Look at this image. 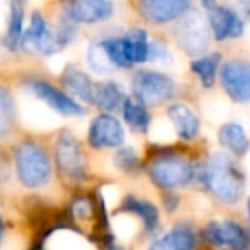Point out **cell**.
Returning a JSON list of instances; mask_svg holds the SVG:
<instances>
[{
  "label": "cell",
  "mask_w": 250,
  "mask_h": 250,
  "mask_svg": "<svg viewBox=\"0 0 250 250\" xmlns=\"http://www.w3.org/2000/svg\"><path fill=\"white\" fill-rule=\"evenodd\" d=\"M31 250H36V249H31Z\"/></svg>",
  "instance_id": "35"
},
{
  "label": "cell",
  "mask_w": 250,
  "mask_h": 250,
  "mask_svg": "<svg viewBox=\"0 0 250 250\" xmlns=\"http://www.w3.org/2000/svg\"><path fill=\"white\" fill-rule=\"evenodd\" d=\"M199 174L201 182L213 198L223 204L238 203L244 194L245 179L237 162L227 153H213L204 165L196 167V175Z\"/></svg>",
  "instance_id": "1"
},
{
  "label": "cell",
  "mask_w": 250,
  "mask_h": 250,
  "mask_svg": "<svg viewBox=\"0 0 250 250\" xmlns=\"http://www.w3.org/2000/svg\"><path fill=\"white\" fill-rule=\"evenodd\" d=\"M150 181L164 191L189 186L196 179V165L172 150H160L146 165Z\"/></svg>",
  "instance_id": "3"
},
{
  "label": "cell",
  "mask_w": 250,
  "mask_h": 250,
  "mask_svg": "<svg viewBox=\"0 0 250 250\" xmlns=\"http://www.w3.org/2000/svg\"><path fill=\"white\" fill-rule=\"evenodd\" d=\"M87 62H89L90 68L96 73H101V75H107V73L114 72V66L111 65L107 55H105L104 48H102L101 41H94L89 46V53H87Z\"/></svg>",
  "instance_id": "27"
},
{
  "label": "cell",
  "mask_w": 250,
  "mask_h": 250,
  "mask_svg": "<svg viewBox=\"0 0 250 250\" xmlns=\"http://www.w3.org/2000/svg\"><path fill=\"white\" fill-rule=\"evenodd\" d=\"M24 9H26V0H10L9 26H7L5 38H3V46H5L10 53L17 51L19 43H21V38H22Z\"/></svg>",
  "instance_id": "24"
},
{
  "label": "cell",
  "mask_w": 250,
  "mask_h": 250,
  "mask_svg": "<svg viewBox=\"0 0 250 250\" xmlns=\"http://www.w3.org/2000/svg\"><path fill=\"white\" fill-rule=\"evenodd\" d=\"M198 247V233L191 223H179L151 242L148 250H196Z\"/></svg>",
  "instance_id": "18"
},
{
  "label": "cell",
  "mask_w": 250,
  "mask_h": 250,
  "mask_svg": "<svg viewBox=\"0 0 250 250\" xmlns=\"http://www.w3.org/2000/svg\"><path fill=\"white\" fill-rule=\"evenodd\" d=\"M99 41L114 70H129L148 63L150 38L143 27H133L123 36H107Z\"/></svg>",
  "instance_id": "4"
},
{
  "label": "cell",
  "mask_w": 250,
  "mask_h": 250,
  "mask_svg": "<svg viewBox=\"0 0 250 250\" xmlns=\"http://www.w3.org/2000/svg\"><path fill=\"white\" fill-rule=\"evenodd\" d=\"M192 10V0H138V14L151 26L177 22Z\"/></svg>",
  "instance_id": "12"
},
{
  "label": "cell",
  "mask_w": 250,
  "mask_h": 250,
  "mask_svg": "<svg viewBox=\"0 0 250 250\" xmlns=\"http://www.w3.org/2000/svg\"><path fill=\"white\" fill-rule=\"evenodd\" d=\"M114 165L119 170L126 172V174H135L142 168V160H140L138 153L129 146H121L114 153Z\"/></svg>",
  "instance_id": "28"
},
{
  "label": "cell",
  "mask_w": 250,
  "mask_h": 250,
  "mask_svg": "<svg viewBox=\"0 0 250 250\" xmlns=\"http://www.w3.org/2000/svg\"><path fill=\"white\" fill-rule=\"evenodd\" d=\"M62 12L77 24H97L111 19L114 3L111 0H65Z\"/></svg>",
  "instance_id": "15"
},
{
  "label": "cell",
  "mask_w": 250,
  "mask_h": 250,
  "mask_svg": "<svg viewBox=\"0 0 250 250\" xmlns=\"http://www.w3.org/2000/svg\"><path fill=\"white\" fill-rule=\"evenodd\" d=\"M121 114L133 133H138V135L148 133L151 125V114L148 107H145L138 99H135L133 96H126L121 105Z\"/></svg>",
  "instance_id": "23"
},
{
  "label": "cell",
  "mask_w": 250,
  "mask_h": 250,
  "mask_svg": "<svg viewBox=\"0 0 250 250\" xmlns=\"http://www.w3.org/2000/svg\"><path fill=\"white\" fill-rule=\"evenodd\" d=\"M119 211L123 213L135 214L136 218L142 220V225L148 233H153L155 228L158 227V220H160V213H158V208L153 203L146 199H140L133 194L125 196L121 201V208Z\"/></svg>",
  "instance_id": "21"
},
{
  "label": "cell",
  "mask_w": 250,
  "mask_h": 250,
  "mask_svg": "<svg viewBox=\"0 0 250 250\" xmlns=\"http://www.w3.org/2000/svg\"><path fill=\"white\" fill-rule=\"evenodd\" d=\"M26 87L33 96H36L40 101H43L48 107H51L55 112L66 118H73V116H83L87 109L83 107L80 102L65 94L63 90L56 89L50 82L43 79H27Z\"/></svg>",
  "instance_id": "10"
},
{
  "label": "cell",
  "mask_w": 250,
  "mask_h": 250,
  "mask_svg": "<svg viewBox=\"0 0 250 250\" xmlns=\"http://www.w3.org/2000/svg\"><path fill=\"white\" fill-rule=\"evenodd\" d=\"M201 237L209 245L230 250H247L250 245L249 231L233 220L209 221L201 231Z\"/></svg>",
  "instance_id": "13"
},
{
  "label": "cell",
  "mask_w": 250,
  "mask_h": 250,
  "mask_svg": "<svg viewBox=\"0 0 250 250\" xmlns=\"http://www.w3.org/2000/svg\"><path fill=\"white\" fill-rule=\"evenodd\" d=\"M206 22L211 31V40L218 43L240 40L245 33V21L240 17L238 10L227 5H214L206 10Z\"/></svg>",
  "instance_id": "11"
},
{
  "label": "cell",
  "mask_w": 250,
  "mask_h": 250,
  "mask_svg": "<svg viewBox=\"0 0 250 250\" xmlns=\"http://www.w3.org/2000/svg\"><path fill=\"white\" fill-rule=\"evenodd\" d=\"M218 80L225 94L237 104L250 102V62L244 58H230L221 63Z\"/></svg>",
  "instance_id": "8"
},
{
  "label": "cell",
  "mask_w": 250,
  "mask_h": 250,
  "mask_svg": "<svg viewBox=\"0 0 250 250\" xmlns=\"http://www.w3.org/2000/svg\"><path fill=\"white\" fill-rule=\"evenodd\" d=\"M77 31H79V24L73 22V21L70 19L68 16H65L63 12L60 14L58 24H56L55 31H53V33H55V40H56V43H58L60 50L70 46V44L75 41Z\"/></svg>",
  "instance_id": "26"
},
{
  "label": "cell",
  "mask_w": 250,
  "mask_h": 250,
  "mask_svg": "<svg viewBox=\"0 0 250 250\" xmlns=\"http://www.w3.org/2000/svg\"><path fill=\"white\" fill-rule=\"evenodd\" d=\"M240 17L245 21V22H250V0H242L240 5Z\"/></svg>",
  "instance_id": "31"
},
{
  "label": "cell",
  "mask_w": 250,
  "mask_h": 250,
  "mask_svg": "<svg viewBox=\"0 0 250 250\" xmlns=\"http://www.w3.org/2000/svg\"><path fill=\"white\" fill-rule=\"evenodd\" d=\"M221 63H223V55L220 51H208L198 58H192L191 72L198 77L203 89H213L214 87Z\"/></svg>",
  "instance_id": "22"
},
{
  "label": "cell",
  "mask_w": 250,
  "mask_h": 250,
  "mask_svg": "<svg viewBox=\"0 0 250 250\" xmlns=\"http://www.w3.org/2000/svg\"><path fill=\"white\" fill-rule=\"evenodd\" d=\"M177 92V83L170 75L158 70H136L131 79V96L145 107H158L170 102Z\"/></svg>",
  "instance_id": "5"
},
{
  "label": "cell",
  "mask_w": 250,
  "mask_h": 250,
  "mask_svg": "<svg viewBox=\"0 0 250 250\" xmlns=\"http://www.w3.org/2000/svg\"><path fill=\"white\" fill-rule=\"evenodd\" d=\"M199 3L203 5V9H204V10H209L211 7L216 5V0H199Z\"/></svg>",
  "instance_id": "32"
},
{
  "label": "cell",
  "mask_w": 250,
  "mask_h": 250,
  "mask_svg": "<svg viewBox=\"0 0 250 250\" xmlns=\"http://www.w3.org/2000/svg\"><path fill=\"white\" fill-rule=\"evenodd\" d=\"M12 157L17 181L26 189H41L51 181V157L41 143L22 140L14 146Z\"/></svg>",
  "instance_id": "2"
},
{
  "label": "cell",
  "mask_w": 250,
  "mask_h": 250,
  "mask_svg": "<svg viewBox=\"0 0 250 250\" xmlns=\"http://www.w3.org/2000/svg\"><path fill=\"white\" fill-rule=\"evenodd\" d=\"M16 123V104L9 89L0 83V142L10 135Z\"/></svg>",
  "instance_id": "25"
},
{
  "label": "cell",
  "mask_w": 250,
  "mask_h": 250,
  "mask_svg": "<svg viewBox=\"0 0 250 250\" xmlns=\"http://www.w3.org/2000/svg\"><path fill=\"white\" fill-rule=\"evenodd\" d=\"M162 203H164V208L167 209V213H175L181 204V196L175 194L174 191H165L164 196H162Z\"/></svg>",
  "instance_id": "30"
},
{
  "label": "cell",
  "mask_w": 250,
  "mask_h": 250,
  "mask_svg": "<svg viewBox=\"0 0 250 250\" xmlns=\"http://www.w3.org/2000/svg\"><path fill=\"white\" fill-rule=\"evenodd\" d=\"M177 22L179 24L174 29V38L177 46L186 55L198 58L209 51L211 33L206 22V16H201L198 10L192 9Z\"/></svg>",
  "instance_id": "7"
},
{
  "label": "cell",
  "mask_w": 250,
  "mask_h": 250,
  "mask_svg": "<svg viewBox=\"0 0 250 250\" xmlns=\"http://www.w3.org/2000/svg\"><path fill=\"white\" fill-rule=\"evenodd\" d=\"M19 46L26 53H40L43 56H51L60 51L55 33L40 12H33L29 29L22 33Z\"/></svg>",
  "instance_id": "14"
},
{
  "label": "cell",
  "mask_w": 250,
  "mask_h": 250,
  "mask_svg": "<svg viewBox=\"0 0 250 250\" xmlns=\"http://www.w3.org/2000/svg\"><path fill=\"white\" fill-rule=\"evenodd\" d=\"M62 85L65 94H68L77 102L94 104V82L83 70L77 68L75 65H66L62 73Z\"/></svg>",
  "instance_id": "17"
},
{
  "label": "cell",
  "mask_w": 250,
  "mask_h": 250,
  "mask_svg": "<svg viewBox=\"0 0 250 250\" xmlns=\"http://www.w3.org/2000/svg\"><path fill=\"white\" fill-rule=\"evenodd\" d=\"M247 216H249V221H250V196L247 199Z\"/></svg>",
  "instance_id": "34"
},
{
  "label": "cell",
  "mask_w": 250,
  "mask_h": 250,
  "mask_svg": "<svg viewBox=\"0 0 250 250\" xmlns=\"http://www.w3.org/2000/svg\"><path fill=\"white\" fill-rule=\"evenodd\" d=\"M174 62L170 50L162 41H150V53H148V63H160V65H170Z\"/></svg>",
  "instance_id": "29"
},
{
  "label": "cell",
  "mask_w": 250,
  "mask_h": 250,
  "mask_svg": "<svg viewBox=\"0 0 250 250\" xmlns=\"http://www.w3.org/2000/svg\"><path fill=\"white\" fill-rule=\"evenodd\" d=\"M126 99L121 83L116 80H101L94 83V104L105 114H114L121 111V105Z\"/></svg>",
  "instance_id": "20"
},
{
  "label": "cell",
  "mask_w": 250,
  "mask_h": 250,
  "mask_svg": "<svg viewBox=\"0 0 250 250\" xmlns=\"http://www.w3.org/2000/svg\"><path fill=\"white\" fill-rule=\"evenodd\" d=\"M55 165L66 182H82L87 177V158L77 136L62 131L55 140Z\"/></svg>",
  "instance_id": "6"
},
{
  "label": "cell",
  "mask_w": 250,
  "mask_h": 250,
  "mask_svg": "<svg viewBox=\"0 0 250 250\" xmlns=\"http://www.w3.org/2000/svg\"><path fill=\"white\" fill-rule=\"evenodd\" d=\"M3 235H5V221L0 216V244L3 242Z\"/></svg>",
  "instance_id": "33"
},
{
  "label": "cell",
  "mask_w": 250,
  "mask_h": 250,
  "mask_svg": "<svg viewBox=\"0 0 250 250\" xmlns=\"http://www.w3.org/2000/svg\"><path fill=\"white\" fill-rule=\"evenodd\" d=\"M125 140V126L114 114L101 112L90 121L89 131H87V143L92 150L121 148Z\"/></svg>",
  "instance_id": "9"
},
{
  "label": "cell",
  "mask_w": 250,
  "mask_h": 250,
  "mask_svg": "<svg viewBox=\"0 0 250 250\" xmlns=\"http://www.w3.org/2000/svg\"><path fill=\"white\" fill-rule=\"evenodd\" d=\"M218 143L233 157H245L250 150V140L240 123H223L218 129Z\"/></svg>",
  "instance_id": "19"
},
{
  "label": "cell",
  "mask_w": 250,
  "mask_h": 250,
  "mask_svg": "<svg viewBox=\"0 0 250 250\" xmlns=\"http://www.w3.org/2000/svg\"><path fill=\"white\" fill-rule=\"evenodd\" d=\"M167 118L170 119L175 133L182 142H192L199 136L201 119L189 104L172 102L167 107Z\"/></svg>",
  "instance_id": "16"
}]
</instances>
